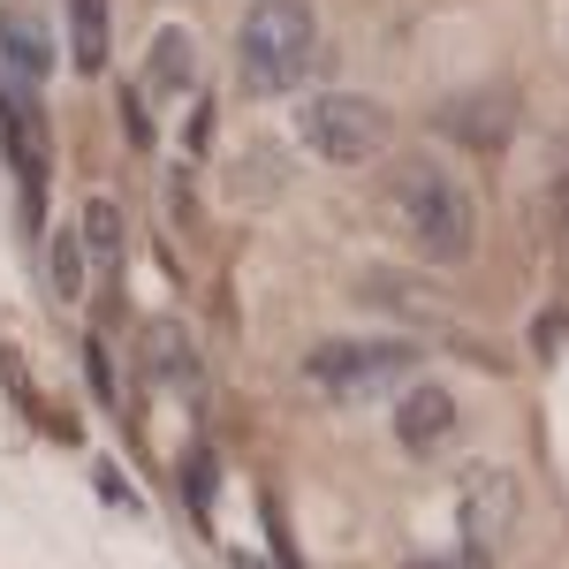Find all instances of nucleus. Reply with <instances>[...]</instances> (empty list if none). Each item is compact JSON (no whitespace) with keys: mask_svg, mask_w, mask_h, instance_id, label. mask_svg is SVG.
I'll list each match as a JSON object with an SVG mask.
<instances>
[{"mask_svg":"<svg viewBox=\"0 0 569 569\" xmlns=\"http://www.w3.org/2000/svg\"><path fill=\"white\" fill-rule=\"evenodd\" d=\"M380 228L426 266H463L479 243V206L448 176V160L410 152V160H388V176H380Z\"/></svg>","mask_w":569,"mask_h":569,"instance_id":"1","label":"nucleus"},{"mask_svg":"<svg viewBox=\"0 0 569 569\" xmlns=\"http://www.w3.org/2000/svg\"><path fill=\"white\" fill-rule=\"evenodd\" d=\"M319 69V16L305 0H251L236 31V77L251 99H281Z\"/></svg>","mask_w":569,"mask_h":569,"instance_id":"2","label":"nucleus"},{"mask_svg":"<svg viewBox=\"0 0 569 569\" xmlns=\"http://www.w3.org/2000/svg\"><path fill=\"white\" fill-rule=\"evenodd\" d=\"M297 144L327 168H372L395 144V114L365 91H319L297 107Z\"/></svg>","mask_w":569,"mask_h":569,"instance_id":"3","label":"nucleus"},{"mask_svg":"<svg viewBox=\"0 0 569 569\" xmlns=\"http://www.w3.org/2000/svg\"><path fill=\"white\" fill-rule=\"evenodd\" d=\"M418 365L426 357L410 350V342H319L305 357V380L327 402H380L402 380H418Z\"/></svg>","mask_w":569,"mask_h":569,"instance_id":"4","label":"nucleus"},{"mask_svg":"<svg viewBox=\"0 0 569 569\" xmlns=\"http://www.w3.org/2000/svg\"><path fill=\"white\" fill-rule=\"evenodd\" d=\"M456 433V395L440 388V380H402V402H395V440L410 448V456H426L440 440Z\"/></svg>","mask_w":569,"mask_h":569,"instance_id":"5","label":"nucleus"},{"mask_svg":"<svg viewBox=\"0 0 569 569\" xmlns=\"http://www.w3.org/2000/svg\"><path fill=\"white\" fill-rule=\"evenodd\" d=\"M0 61H8V77L31 91L46 84V69H53V39H46V23L31 8H0Z\"/></svg>","mask_w":569,"mask_h":569,"instance_id":"6","label":"nucleus"},{"mask_svg":"<svg viewBox=\"0 0 569 569\" xmlns=\"http://www.w3.org/2000/svg\"><path fill=\"white\" fill-rule=\"evenodd\" d=\"M463 525H471V547H501L509 525H517V486L501 479V471L463 479Z\"/></svg>","mask_w":569,"mask_h":569,"instance_id":"7","label":"nucleus"},{"mask_svg":"<svg viewBox=\"0 0 569 569\" xmlns=\"http://www.w3.org/2000/svg\"><path fill=\"white\" fill-rule=\"evenodd\" d=\"M144 84H152V91H190V84H198V46H190V31H182V23H168V31L152 39Z\"/></svg>","mask_w":569,"mask_h":569,"instance_id":"8","label":"nucleus"},{"mask_svg":"<svg viewBox=\"0 0 569 569\" xmlns=\"http://www.w3.org/2000/svg\"><path fill=\"white\" fill-rule=\"evenodd\" d=\"M69 61L84 77L107 69V0H69Z\"/></svg>","mask_w":569,"mask_h":569,"instance_id":"9","label":"nucleus"},{"mask_svg":"<svg viewBox=\"0 0 569 569\" xmlns=\"http://www.w3.org/2000/svg\"><path fill=\"white\" fill-rule=\"evenodd\" d=\"M84 251L99 266H122V251H130V228H122V206L114 198H91L84 206Z\"/></svg>","mask_w":569,"mask_h":569,"instance_id":"10","label":"nucleus"},{"mask_svg":"<svg viewBox=\"0 0 569 569\" xmlns=\"http://www.w3.org/2000/svg\"><path fill=\"white\" fill-rule=\"evenodd\" d=\"M144 357H152V372H160V380H182V388L198 380V357H190V342H182L168 319H160V327L144 335Z\"/></svg>","mask_w":569,"mask_h":569,"instance_id":"11","label":"nucleus"},{"mask_svg":"<svg viewBox=\"0 0 569 569\" xmlns=\"http://www.w3.org/2000/svg\"><path fill=\"white\" fill-rule=\"evenodd\" d=\"M53 297H61V305H77V297H84V259H77V243H69V236L53 243Z\"/></svg>","mask_w":569,"mask_h":569,"instance_id":"12","label":"nucleus"}]
</instances>
